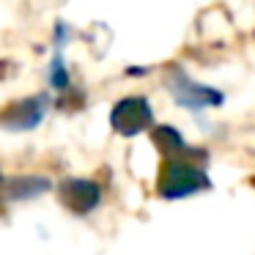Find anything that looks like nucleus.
Returning <instances> with one entry per match:
<instances>
[{
  "instance_id": "3",
  "label": "nucleus",
  "mask_w": 255,
  "mask_h": 255,
  "mask_svg": "<svg viewBox=\"0 0 255 255\" xmlns=\"http://www.w3.org/2000/svg\"><path fill=\"white\" fill-rule=\"evenodd\" d=\"M110 124L118 134L124 137H134V134L145 132L154 124V110H151L145 96H127L121 99L110 113Z\"/></svg>"
},
{
  "instance_id": "8",
  "label": "nucleus",
  "mask_w": 255,
  "mask_h": 255,
  "mask_svg": "<svg viewBox=\"0 0 255 255\" xmlns=\"http://www.w3.org/2000/svg\"><path fill=\"white\" fill-rule=\"evenodd\" d=\"M50 83H52V88H58V91H63L69 85V74H66V66H63L61 58H55L52 66H50Z\"/></svg>"
},
{
  "instance_id": "9",
  "label": "nucleus",
  "mask_w": 255,
  "mask_h": 255,
  "mask_svg": "<svg viewBox=\"0 0 255 255\" xmlns=\"http://www.w3.org/2000/svg\"><path fill=\"white\" fill-rule=\"evenodd\" d=\"M0 187H3V178H0Z\"/></svg>"
},
{
  "instance_id": "2",
  "label": "nucleus",
  "mask_w": 255,
  "mask_h": 255,
  "mask_svg": "<svg viewBox=\"0 0 255 255\" xmlns=\"http://www.w3.org/2000/svg\"><path fill=\"white\" fill-rule=\"evenodd\" d=\"M167 88H170L173 99L178 102L187 110H206V107H220L225 96L217 88H209V85L192 83L181 69H170V80H167Z\"/></svg>"
},
{
  "instance_id": "6",
  "label": "nucleus",
  "mask_w": 255,
  "mask_h": 255,
  "mask_svg": "<svg viewBox=\"0 0 255 255\" xmlns=\"http://www.w3.org/2000/svg\"><path fill=\"white\" fill-rule=\"evenodd\" d=\"M3 189H6L8 200H30L44 195L47 189H52V181L44 176H17L3 181Z\"/></svg>"
},
{
  "instance_id": "5",
  "label": "nucleus",
  "mask_w": 255,
  "mask_h": 255,
  "mask_svg": "<svg viewBox=\"0 0 255 255\" xmlns=\"http://www.w3.org/2000/svg\"><path fill=\"white\" fill-rule=\"evenodd\" d=\"M41 118H44V99L33 96V99H19L3 107L0 110V127L11 129V132H28V129L39 127Z\"/></svg>"
},
{
  "instance_id": "1",
  "label": "nucleus",
  "mask_w": 255,
  "mask_h": 255,
  "mask_svg": "<svg viewBox=\"0 0 255 255\" xmlns=\"http://www.w3.org/2000/svg\"><path fill=\"white\" fill-rule=\"evenodd\" d=\"M211 181L203 170H200L195 162L189 159H165L159 173V195L165 200H178V198H189L195 192H203L209 189Z\"/></svg>"
},
{
  "instance_id": "7",
  "label": "nucleus",
  "mask_w": 255,
  "mask_h": 255,
  "mask_svg": "<svg viewBox=\"0 0 255 255\" xmlns=\"http://www.w3.org/2000/svg\"><path fill=\"white\" fill-rule=\"evenodd\" d=\"M151 137H154L156 148H159L167 159H176V156H181L184 151H187V143H184L181 132L173 129V127H156Z\"/></svg>"
},
{
  "instance_id": "4",
  "label": "nucleus",
  "mask_w": 255,
  "mask_h": 255,
  "mask_svg": "<svg viewBox=\"0 0 255 255\" xmlns=\"http://www.w3.org/2000/svg\"><path fill=\"white\" fill-rule=\"evenodd\" d=\"M58 195H61V203L69 211H74V214H88L102 200L99 184L91 181V178H66L58 187Z\"/></svg>"
}]
</instances>
